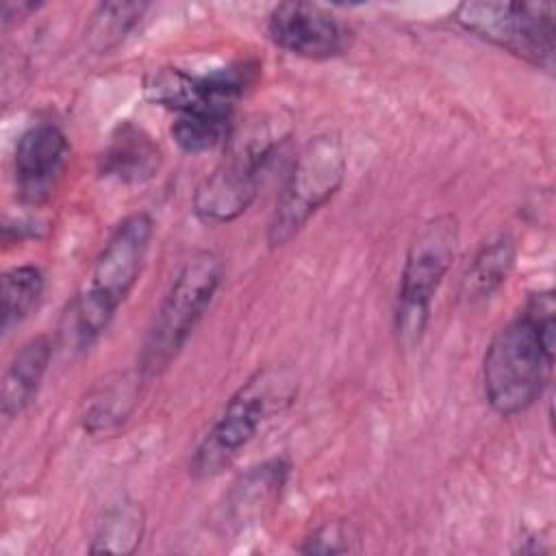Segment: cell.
Listing matches in <instances>:
<instances>
[{
    "mask_svg": "<svg viewBox=\"0 0 556 556\" xmlns=\"http://www.w3.org/2000/svg\"><path fill=\"white\" fill-rule=\"evenodd\" d=\"M554 334L552 291L530 293L521 311L493 334L482 358V389L497 415L526 413L543 395L554 367Z\"/></svg>",
    "mask_w": 556,
    "mask_h": 556,
    "instance_id": "cell-1",
    "label": "cell"
},
{
    "mask_svg": "<svg viewBox=\"0 0 556 556\" xmlns=\"http://www.w3.org/2000/svg\"><path fill=\"white\" fill-rule=\"evenodd\" d=\"M152 235V217L139 211L124 217L104 241L70 306V326L78 348H89L111 326L141 276Z\"/></svg>",
    "mask_w": 556,
    "mask_h": 556,
    "instance_id": "cell-2",
    "label": "cell"
},
{
    "mask_svg": "<svg viewBox=\"0 0 556 556\" xmlns=\"http://www.w3.org/2000/svg\"><path fill=\"white\" fill-rule=\"evenodd\" d=\"M298 395V376L289 367L256 369L228 397L189 460L195 480H211L228 469L254 441L263 424L285 413Z\"/></svg>",
    "mask_w": 556,
    "mask_h": 556,
    "instance_id": "cell-3",
    "label": "cell"
},
{
    "mask_svg": "<svg viewBox=\"0 0 556 556\" xmlns=\"http://www.w3.org/2000/svg\"><path fill=\"white\" fill-rule=\"evenodd\" d=\"M287 132L269 117H256L235 128L222 163L195 189L193 215L211 226L241 217L256 200L263 178L280 152Z\"/></svg>",
    "mask_w": 556,
    "mask_h": 556,
    "instance_id": "cell-4",
    "label": "cell"
},
{
    "mask_svg": "<svg viewBox=\"0 0 556 556\" xmlns=\"http://www.w3.org/2000/svg\"><path fill=\"white\" fill-rule=\"evenodd\" d=\"M222 280L224 261L211 250H200L180 265L141 343L137 356L141 380H152L172 365L208 311Z\"/></svg>",
    "mask_w": 556,
    "mask_h": 556,
    "instance_id": "cell-5",
    "label": "cell"
},
{
    "mask_svg": "<svg viewBox=\"0 0 556 556\" xmlns=\"http://www.w3.org/2000/svg\"><path fill=\"white\" fill-rule=\"evenodd\" d=\"M348 156L337 132L311 137L298 152L276 206L269 215L265 239L271 250L287 245L341 189Z\"/></svg>",
    "mask_w": 556,
    "mask_h": 556,
    "instance_id": "cell-6",
    "label": "cell"
},
{
    "mask_svg": "<svg viewBox=\"0 0 556 556\" xmlns=\"http://www.w3.org/2000/svg\"><path fill=\"white\" fill-rule=\"evenodd\" d=\"M458 248L454 215H437L419 226L408 243L393 315L397 345L413 350L426 334L432 300L447 276Z\"/></svg>",
    "mask_w": 556,
    "mask_h": 556,
    "instance_id": "cell-7",
    "label": "cell"
},
{
    "mask_svg": "<svg viewBox=\"0 0 556 556\" xmlns=\"http://www.w3.org/2000/svg\"><path fill=\"white\" fill-rule=\"evenodd\" d=\"M452 20L478 39L526 63L554 70L556 7L552 2H460Z\"/></svg>",
    "mask_w": 556,
    "mask_h": 556,
    "instance_id": "cell-8",
    "label": "cell"
},
{
    "mask_svg": "<svg viewBox=\"0 0 556 556\" xmlns=\"http://www.w3.org/2000/svg\"><path fill=\"white\" fill-rule=\"evenodd\" d=\"M248 67L230 65L208 74H191L180 67H161L146 76L143 96L176 115L208 109L237 106V100L248 87Z\"/></svg>",
    "mask_w": 556,
    "mask_h": 556,
    "instance_id": "cell-9",
    "label": "cell"
},
{
    "mask_svg": "<svg viewBox=\"0 0 556 556\" xmlns=\"http://www.w3.org/2000/svg\"><path fill=\"white\" fill-rule=\"evenodd\" d=\"M269 39L289 54L326 61L348 52L352 33L328 9L311 2H280L267 15Z\"/></svg>",
    "mask_w": 556,
    "mask_h": 556,
    "instance_id": "cell-10",
    "label": "cell"
},
{
    "mask_svg": "<svg viewBox=\"0 0 556 556\" xmlns=\"http://www.w3.org/2000/svg\"><path fill=\"white\" fill-rule=\"evenodd\" d=\"M70 159V141L54 122H35L13 150L15 195L26 206L46 204L56 191Z\"/></svg>",
    "mask_w": 556,
    "mask_h": 556,
    "instance_id": "cell-11",
    "label": "cell"
},
{
    "mask_svg": "<svg viewBox=\"0 0 556 556\" xmlns=\"http://www.w3.org/2000/svg\"><path fill=\"white\" fill-rule=\"evenodd\" d=\"M289 476L291 463L285 456L265 458L241 471L215 508V526L224 534H239L258 526L278 506Z\"/></svg>",
    "mask_w": 556,
    "mask_h": 556,
    "instance_id": "cell-12",
    "label": "cell"
},
{
    "mask_svg": "<svg viewBox=\"0 0 556 556\" xmlns=\"http://www.w3.org/2000/svg\"><path fill=\"white\" fill-rule=\"evenodd\" d=\"M161 167L159 143L132 122H122L100 154V174L122 185H143Z\"/></svg>",
    "mask_w": 556,
    "mask_h": 556,
    "instance_id": "cell-13",
    "label": "cell"
},
{
    "mask_svg": "<svg viewBox=\"0 0 556 556\" xmlns=\"http://www.w3.org/2000/svg\"><path fill=\"white\" fill-rule=\"evenodd\" d=\"M50 358H52V343L48 334L30 337L11 356L2 376V393H0V400H2L0 408H2L4 424L22 417L30 408L48 374Z\"/></svg>",
    "mask_w": 556,
    "mask_h": 556,
    "instance_id": "cell-14",
    "label": "cell"
},
{
    "mask_svg": "<svg viewBox=\"0 0 556 556\" xmlns=\"http://www.w3.org/2000/svg\"><path fill=\"white\" fill-rule=\"evenodd\" d=\"M517 261V243L508 232H497L486 239L469 265L465 267L458 282V300L465 304H482L491 300L510 278Z\"/></svg>",
    "mask_w": 556,
    "mask_h": 556,
    "instance_id": "cell-15",
    "label": "cell"
},
{
    "mask_svg": "<svg viewBox=\"0 0 556 556\" xmlns=\"http://www.w3.org/2000/svg\"><path fill=\"white\" fill-rule=\"evenodd\" d=\"M235 109L208 106L176 115L169 135L185 154H206L226 146L235 130Z\"/></svg>",
    "mask_w": 556,
    "mask_h": 556,
    "instance_id": "cell-16",
    "label": "cell"
},
{
    "mask_svg": "<svg viewBox=\"0 0 556 556\" xmlns=\"http://www.w3.org/2000/svg\"><path fill=\"white\" fill-rule=\"evenodd\" d=\"M143 510L130 500H122L106 508L93 532L91 554H132L143 536Z\"/></svg>",
    "mask_w": 556,
    "mask_h": 556,
    "instance_id": "cell-17",
    "label": "cell"
},
{
    "mask_svg": "<svg viewBox=\"0 0 556 556\" xmlns=\"http://www.w3.org/2000/svg\"><path fill=\"white\" fill-rule=\"evenodd\" d=\"M46 278L37 265H15L2 274V334L17 328L39 304Z\"/></svg>",
    "mask_w": 556,
    "mask_h": 556,
    "instance_id": "cell-18",
    "label": "cell"
},
{
    "mask_svg": "<svg viewBox=\"0 0 556 556\" xmlns=\"http://www.w3.org/2000/svg\"><path fill=\"white\" fill-rule=\"evenodd\" d=\"M148 11L146 2H102L91 13L85 39L91 50L106 52L124 41V37L141 22Z\"/></svg>",
    "mask_w": 556,
    "mask_h": 556,
    "instance_id": "cell-19",
    "label": "cell"
},
{
    "mask_svg": "<svg viewBox=\"0 0 556 556\" xmlns=\"http://www.w3.org/2000/svg\"><path fill=\"white\" fill-rule=\"evenodd\" d=\"M141 376L135 371L132 378H119L117 382L104 387L98 397H93L83 415V426L89 432H106L115 426H119L128 413L132 410V404L137 400V384Z\"/></svg>",
    "mask_w": 556,
    "mask_h": 556,
    "instance_id": "cell-20",
    "label": "cell"
},
{
    "mask_svg": "<svg viewBox=\"0 0 556 556\" xmlns=\"http://www.w3.org/2000/svg\"><path fill=\"white\" fill-rule=\"evenodd\" d=\"M350 528L343 521H326L317 526L300 545L302 554H345L352 549Z\"/></svg>",
    "mask_w": 556,
    "mask_h": 556,
    "instance_id": "cell-21",
    "label": "cell"
},
{
    "mask_svg": "<svg viewBox=\"0 0 556 556\" xmlns=\"http://www.w3.org/2000/svg\"><path fill=\"white\" fill-rule=\"evenodd\" d=\"M39 7H41L39 2H24V0H20V2H11V0L4 2V7H2V26L9 28L11 24L22 22L30 13H35Z\"/></svg>",
    "mask_w": 556,
    "mask_h": 556,
    "instance_id": "cell-22",
    "label": "cell"
}]
</instances>
